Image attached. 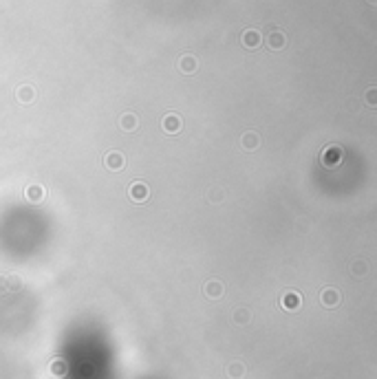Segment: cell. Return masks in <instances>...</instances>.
Instances as JSON below:
<instances>
[{
    "label": "cell",
    "mask_w": 377,
    "mask_h": 379,
    "mask_svg": "<svg viewBox=\"0 0 377 379\" xmlns=\"http://www.w3.org/2000/svg\"><path fill=\"white\" fill-rule=\"evenodd\" d=\"M245 144H247L249 148H251V144H254V146H256V144H258V139H256V135H247V139H245Z\"/></svg>",
    "instance_id": "cell-8"
},
{
    "label": "cell",
    "mask_w": 377,
    "mask_h": 379,
    "mask_svg": "<svg viewBox=\"0 0 377 379\" xmlns=\"http://www.w3.org/2000/svg\"><path fill=\"white\" fill-rule=\"evenodd\" d=\"M113 163H115V166H120V163H122V157H117V154L113 157V154H110V157H108V166H113Z\"/></svg>",
    "instance_id": "cell-7"
},
{
    "label": "cell",
    "mask_w": 377,
    "mask_h": 379,
    "mask_svg": "<svg viewBox=\"0 0 377 379\" xmlns=\"http://www.w3.org/2000/svg\"><path fill=\"white\" fill-rule=\"evenodd\" d=\"M243 44H245L247 49H254V47H258V44H261V33H258V31H254V29H249V31H245V33H243Z\"/></svg>",
    "instance_id": "cell-1"
},
{
    "label": "cell",
    "mask_w": 377,
    "mask_h": 379,
    "mask_svg": "<svg viewBox=\"0 0 377 379\" xmlns=\"http://www.w3.org/2000/svg\"><path fill=\"white\" fill-rule=\"evenodd\" d=\"M18 97H20L22 102H31V99H33V88H31V86H22L20 91H18Z\"/></svg>",
    "instance_id": "cell-4"
},
{
    "label": "cell",
    "mask_w": 377,
    "mask_h": 379,
    "mask_svg": "<svg viewBox=\"0 0 377 379\" xmlns=\"http://www.w3.org/2000/svg\"><path fill=\"white\" fill-rule=\"evenodd\" d=\"M368 104H375V91H373V88L368 91Z\"/></svg>",
    "instance_id": "cell-9"
},
{
    "label": "cell",
    "mask_w": 377,
    "mask_h": 379,
    "mask_svg": "<svg viewBox=\"0 0 377 379\" xmlns=\"http://www.w3.org/2000/svg\"><path fill=\"white\" fill-rule=\"evenodd\" d=\"M285 44V35L280 33V31H271V35H269V47L271 49H280Z\"/></svg>",
    "instance_id": "cell-2"
},
{
    "label": "cell",
    "mask_w": 377,
    "mask_h": 379,
    "mask_svg": "<svg viewBox=\"0 0 377 379\" xmlns=\"http://www.w3.org/2000/svg\"><path fill=\"white\" fill-rule=\"evenodd\" d=\"M194 64H196V62H194V57L186 55V57H183V60H181V69L190 73V71H194Z\"/></svg>",
    "instance_id": "cell-6"
},
{
    "label": "cell",
    "mask_w": 377,
    "mask_h": 379,
    "mask_svg": "<svg viewBox=\"0 0 377 379\" xmlns=\"http://www.w3.org/2000/svg\"><path fill=\"white\" fill-rule=\"evenodd\" d=\"M122 126H124L126 130H132L137 126V117L135 115H124L122 117Z\"/></svg>",
    "instance_id": "cell-5"
},
{
    "label": "cell",
    "mask_w": 377,
    "mask_h": 379,
    "mask_svg": "<svg viewBox=\"0 0 377 379\" xmlns=\"http://www.w3.org/2000/svg\"><path fill=\"white\" fill-rule=\"evenodd\" d=\"M164 128L170 130V132H174L176 128H179V119H176L174 115H168L166 119H164Z\"/></svg>",
    "instance_id": "cell-3"
}]
</instances>
